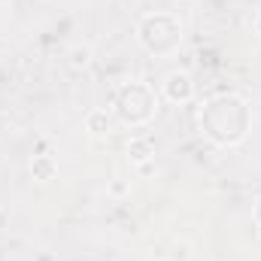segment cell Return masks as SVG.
Masks as SVG:
<instances>
[{
	"label": "cell",
	"mask_w": 261,
	"mask_h": 261,
	"mask_svg": "<svg viewBox=\"0 0 261 261\" xmlns=\"http://www.w3.org/2000/svg\"><path fill=\"white\" fill-rule=\"evenodd\" d=\"M167 97L170 100H189L192 97V82H189L186 73H173L167 79Z\"/></svg>",
	"instance_id": "obj_1"
},
{
	"label": "cell",
	"mask_w": 261,
	"mask_h": 261,
	"mask_svg": "<svg viewBox=\"0 0 261 261\" xmlns=\"http://www.w3.org/2000/svg\"><path fill=\"white\" fill-rule=\"evenodd\" d=\"M88 128L94 130V134H107V128H110L107 113H91V116H88Z\"/></svg>",
	"instance_id": "obj_2"
}]
</instances>
